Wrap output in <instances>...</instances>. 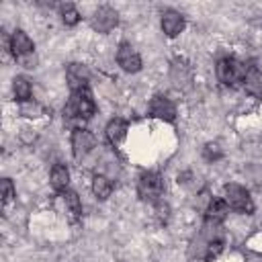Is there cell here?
Listing matches in <instances>:
<instances>
[{
  "label": "cell",
  "mask_w": 262,
  "mask_h": 262,
  "mask_svg": "<svg viewBox=\"0 0 262 262\" xmlns=\"http://www.w3.org/2000/svg\"><path fill=\"white\" fill-rule=\"evenodd\" d=\"M96 111V104L92 100V94L86 90H78V92H72L70 96V102L66 104L63 108V117L70 121V123H78V127L82 129V123L84 119H90Z\"/></svg>",
  "instance_id": "cell-1"
},
{
  "label": "cell",
  "mask_w": 262,
  "mask_h": 262,
  "mask_svg": "<svg viewBox=\"0 0 262 262\" xmlns=\"http://www.w3.org/2000/svg\"><path fill=\"white\" fill-rule=\"evenodd\" d=\"M215 72H217V78H219L221 84H225V86H237L239 82H244L246 66L239 63L233 57H225V59L217 61Z\"/></svg>",
  "instance_id": "cell-2"
},
{
  "label": "cell",
  "mask_w": 262,
  "mask_h": 262,
  "mask_svg": "<svg viewBox=\"0 0 262 262\" xmlns=\"http://www.w3.org/2000/svg\"><path fill=\"white\" fill-rule=\"evenodd\" d=\"M164 192V180L156 174V172H147L139 178L137 182V194L141 201H147V203H158L160 196Z\"/></svg>",
  "instance_id": "cell-3"
},
{
  "label": "cell",
  "mask_w": 262,
  "mask_h": 262,
  "mask_svg": "<svg viewBox=\"0 0 262 262\" xmlns=\"http://www.w3.org/2000/svg\"><path fill=\"white\" fill-rule=\"evenodd\" d=\"M225 203L239 213H254V201L250 192L239 184H225Z\"/></svg>",
  "instance_id": "cell-4"
},
{
  "label": "cell",
  "mask_w": 262,
  "mask_h": 262,
  "mask_svg": "<svg viewBox=\"0 0 262 262\" xmlns=\"http://www.w3.org/2000/svg\"><path fill=\"white\" fill-rule=\"evenodd\" d=\"M96 145V137L88 129H74L72 133V151L76 160H84Z\"/></svg>",
  "instance_id": "cell-5"
},
{
  "label": "cell",
  "mask_w": 262,
  "mask_h": 262,
  "mask_svg": "<svg viewBox=\"0 0 262 262\" xmlns=\"http://www.w3.org/2000/svg\"><path fill=\"white\" fill-rule=\"evenodd\" d=\"M117 63L125 72H129V74H135V72L141 70V57L135 51V47L129 45V43H121L119 45V49H117Z\"/></svg>",
  "instance_id": "cell-6"
},
{
  "label": "cell",
  "mask_w": 262,
  "mask_h": 262,
  "mask_svg": "<svg viewBox=\"0 0 262 262\" xmlns=\"http://www.w3.org/2000/svg\"><path fill=\"white\" fill-rule=\"evenodd\" d=\"M119 23V14L115 8L111 6H100L94 14H92V29L98 33H108L117 27Z\"/></svg>",
  "instance_id": "cell-7"
},
{
  "label": "cell",
  "mask_w": 262,
  "mask_h": 262,
  "mask_svg": "<svg viewBox=\"0 0 262 262\" xmlns=\"http://www.w3.org/2000/svg\"><path fill=\"white\" fill-rule=\"evenodd\" d=\"M33 49H35V47H33V41H31V37H29L25 31L16 29V31L12 33V37H10V51H12L14 59L18 61V59H23V57H29V55H33V53H35Z\"/></svg>",
  "instance_id": "cell-8"
},
{
  "label": "cell",
  "mask_w": 262,
  "mask_h": 262,
  "mask_svg": "<svg viewBox=\"0 0 262 262\" xmlns=\"http://www.w3.org/2000/svg\"><path fill=\"white\" fill-rule=\"evenodd\" d=\"M66 78H68V84H70L72 92H78V90H86L88 88L90 72L82 63H70L68 72H66Z\"/></svg>",
  "instance_id": "cell-9"
},
{
  "label": "cell",
  "mask_w": 262,
  "mask_h": 262,
  "mask_svg": "<svg viewBox=\"0 0 262 262\" xmlns=\"http://www.w3.org/2000/svg\"><path fill=\"white\" fill-rule=\"evenodd\" d=\"M149 113H151V117L162 119V121H174L176 119V106L166 96H156L149 102Z\"/></svg>",
  "instance_id": "cell-10"
},
{
  "label": "cell",
  "mask_w": 262,
  "mask_h": 262,
  "mask_svg": "<svg viewBox=\"0 0 262 262\" xmlns=\"http://www.w3.org/2000/svg\"><path fill=\"white\" fill-rule=\"evenodd\" d=\"M184 29V16L178 12V10H166L162 14V31L168 35V37H176L180 35Z\"/></svg>",
  "instance_id": "cell-11"
},
{
  "label": "cell",
  "mask_w": 262,
  "mask_h": 262,
  "mask_svg": "<svg viewBox=\"0 0 262 262\" xmlns=\"http://www.w3.org/2000/svg\"><path fill=\"white\" fill-rule=\"evenodd\" d=\"M244 88L252 96H262V72L258 68H248L244 76Z\"/></svg>",
  "instance_id": "cell-12"
},
{
  "label": "cell",
  "mask_w": 262,
  "mask_h": 262,
  "mask_svg": "<svg viewBox=\"0 0 262 262\" xmlns=\"http://www.w3.org/2000/svg\"><path fill=\"white\" fill-rule=\"evenodd\" d=\"M104 135H106V139H108L113 145L121 143V141L125 139V135H127V123H125L123 119H113V121H108V125H106V129H104Z\"/></svg>",
  "instance_id": "cell-13"
},
{
  "label": "cell",
  "mask_w": 262,
  "mask_h": 262,
  "mask_svg": "<svg viewBox=\"0 0 262 262\" xmlns=\"http://www.w3.org/2000/svg\"><path fill=\"white\" fill-rule=\"evenodd\" d=\"M49 182L55 190H68V184H70V170L63 166V164H55L51 168V174H49Z\"/></svg>",
  "instance_id": "cell-14"
},
{
  "label": "cell",
  "mask_w": 262,
  "mask_h": 262,
  "mask_svg": "<svg viewBox=\"0 0 262 262\" xmlns=\"http://www.w3.org/2000/svg\"><path fill=\"white\" fill-rule=\"evenodd\" d=\"M170 80H172V84H174L176 88H186V86L190 84V80H192L190 68H188V66H184V63H180V61H176V63L172 66Z\"/></svg>",
  "instance_id": "cell-15"
},
{
  "label": "cell",
  "mask_w": 262,
  "mask_h": 262,
  "mask_svg": "<svg viewBox=\"0 0 262 262\" xmlns=\"http://www.w3.org/2000/svg\"><path fill=\"white\" fill-rule=\"evenodd\" d=\"M227 203L225 199H211L209 201V207H207V221H213V223H221L227 215Z\"/></svg>",
  "instance_id": "cell-16"
},
{
  "label": "cell",
  "mask_w": 262,
  "mask_h": 262,
  "mask_svg": "<svg viewBox=\"0 0 262 262\" xmlns=\"http://www.w3.org/2000/svg\"><path fill=\"white\" fill-rule=\"evenodd\" d=\"M12 92H14V98L20 100V102H29L31 94H33V86L31 82L25 78V76H16L12 80Z\"/></svg>",
  "instance_id": "cell-17"
},
{
  "label": "cell",
  "mask_w": 262,
  "mask_h": 262,
  "mask_svg": "<svg viewBox=\"0 0 262 262\" xmlns=\"http://www.w3.org/2000/svg\"><path fill=\"white\" fill-rule=\"evenodd\" d=\"M92 192H94L100 201L108 199L111 192H113V182H111V178L104 176V174H96V176L92 178Z\"/></svg>",
  "instance_id": "cell-18"
},
{
  "label": "cell",
  "mask_w": 262,
  "mask_h": 262,
  "mask_svg": "<svg viewBox=\"0 0 262 262\" xmlns=\"http://www.w3.org/2000/svg\"><path fill=\"white\" fill-rule=\"evenodd\" d=\"M61 199H63V203H66V209H68L74 217H80V215H82V201H80V196H78L74 190H63Z\"/></svg>",
  "instance_id": "cell-19"
},
{
  "label": "cell",
  "mask_w": 262,
  "mask_h": 262,
  "mask_svg": "<svg viewBox=\"0 0 262 262\" xmlns=\"http://www.w3.org/2000/svg\"><path fill=\"white\" fill-rule=\"evenodd\" d=\"M61 20H63V25H68V27H74V25L80 20V12L76 10L74 4H63V6H61Z\"/></svg>",
  "instance_id": "cell-20"
},
{
  "label": "cell",
  "mask_w": 262,
  "mask_h": 262,
  "mask_svg": "<svg viewBox=\"0 0 262 262\" xmlns=\"http://www.w3.org/2000/svg\"><path fill=\"white\" fill-rule=\"evenodd\" d=\"M0 188H2V205L8 207V205L12 203V199H14V186H12L10 178H4Z\"/></svg>",
  "instance_id": "cell-21"
},
{
  "label": "cell",
  "mask_w": 262,
  "mask_h": 262,
  "mask_svg": "<svg viewBox=\"0 0 262 262\" xmlns=\"http://www.w3.org/2000/svg\"><path fill=\"white\" fill-rule=\"evenodd\" d=\"M156 215H158L160 221H168V217H170V205L164 203V201H158L156 203Z\"/></svg>",
  "instance_id": "cell-22"
},
{
  "label": "cell",
  "mask_w": 262,
  "mask_h": 262,
  "mask_svg": "<svg viewBox=\"0 0 262 262\" xmlns=\"http://www.w3.org/2000/svg\"><path fill=\"white\" fill-rule=\"evenodd\" d=\"M205 158H207V160H217V158H221L219 145H217V143H207V145H205Z\"/></svg>",
  "instance_id": "cell-23"
},
{
  "label": "cell",
  "mask_w": 262,
  "mask_h": 262,
  "mask_svg": "<svg viewBox=\"0 0 262 262\" xmlns=\"http://www.w3.org/2000/svg\"><path fill=\"white\" fill-rule=\"evenodd\" d=\"M121 262H123V260H121Z\"/></svg>",
  "instance_id": "cell-24"
}]
</instances>
